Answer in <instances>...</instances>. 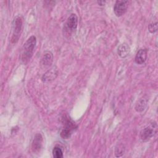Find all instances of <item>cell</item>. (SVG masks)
Listing matches in <instances>:
<instances>
[{"label": "cell", "mask_w": 158, "mask_h": 158, "mask_svg": "<svg viewBox=\"0 0 158 158\" xmlns=\"http://www.w3.org/2000/svg\"><path fill=\"white\" fill-rule=\"evenodd\" d=\"M36 43V38L35 36L32 35L28 38L23 44L21 51V60L25 64L28 63L31 58L34 52Z\"/></svg>", "instance_id": "cell-1"}, {"label": "cell", "mask_w": 158, "mask_h": 158, "mask_svg": "<svg viewBox=\"0 0 158 158\" xmlns=\"http://www.w3.org/2000/svg\"><path fill=\"white\" fill-rule=\"evenodd\" d=\"M22 19L20 16L15 18L13 22V33L11 38V42L15 43L18 41L22 30Z\"/></svg>", "instance_id": "cell-2"}, {"label": "cell", "mask_w": 158, "mask_h": 158, "mask_svg": "<svg viewBox=\"0 0 158 158\" xmlns=\"http://www.w3.org/2000/svg\"><path fill=\"white\" fill-rule=\"evenodd\" d=\"M78 25V17L75 14H72L68 17L64 24V30L67 35H70L75 31Z\"/></svg>", "instance_id": "cell-3"}, {"label": "cell", "mask_w": 158, "mask_h": 158, "mask_svg": "<svg viewBox=\"0 0 158 158\" xmlns=\"http://www.w3.org/2000/svg\"><path fill=\"white\" fill-rule=\"evenodd\" d=\"M157 132V124L156 122L151 123L140 132V138L143 141H149Z\"/></svg>", "instance_id": "cell-4"}, {"label": "cell", "mask_w": 158, "mask_h": 158, "mask_svg": "<svg viewBox=\"0 0 158 158\" xmlns=\"http://www.w3.org/2000/svg\"><path fill=\"white\" fill-rule=\"evenodd\" d=\"M128 5V1H117L114 6V11L116 16L123 15L127 10Z\"/></svg>", "instance_id": "cell-5"}, {"label": "cell", "mask_w": 158, "mask_h": 158, "mask_svg": "<svg viewBox=\"0 0 158 158\" xmlns=\"http://www.w3.org/2000/svg\"><path fill=\"white\" fill-rule=\"evenodd\" d=\"M43 138L40 133H37L35 135L31 144V149L34 153L38 154L40 152L42 148Z\"/></svg>", "instance_id": "cell-6"}, {"label": "cell", "mask_w": 158, "mask_h": 158, "mask_svg": "<svg viewBox=\"0 0 158 158\" xmlns=\"http://www.w3.org/2000/svg\"><path fill=\"white\" fill-rule=\"evenodd\" d=\"M58 75V70L56 67H53L48 70L42 77V81L44 82L51 81L56 79Z\"/></svg>", "instance_id": "cell-7"}, {"label": "cell", "mask_w": 158, "mask_h": 158, "mask_svg": "<svg viewBox=\"0 0 158 158\" xmlns=\"http://www.w3.org/2000/svg\"><path fill=\"white\" fill-rule=\"evenodd\" d=\"M148 51L146 49H140L136 52L135 61L137 64H143L147 59Z\"/></svg>", "instance_id": "cell-8"}, {"label": "cell", "mask_w": 158, "mask_h": 158, "mask_svg": "<svg viewBox=\"0 0 158 158\" xmlns=\"http://www.w3.org/2000/svg\"><path fill=\"white\" fill-rule=\"evenodd\" d=\"M53 61V55L51 51L44 52L42 59H41V64L44 67L50 66Z\"/></svg>", "instance_id": "cell-9"}, {"label": "cell", "mask_w": 158, "mask_h": 158, "mask_svg": "<svg viewBox=\"0 0 158 158\" xmlns=\"http://www.w3.org/2000/svg\"><path fill=\"white\" fill-rule=\"evenodd\" d=\"M130 52V48L127 43H123L120 44L118 48V54L122 57H126Z\"/></svg>", "instance_id": "cell-10"}, {"label": "cell", "mask_w": 158, "mask_h": 158, "mask_svg": "<svg viewBox=\"0 0 158 158\" xmlns=\"http://www.w3.org/2000/svg\"><path fill=\"white\" fill-rule=\"evenodd\" d=\"M146 105H147V101L143 99H140L138 102L136 104L135 106V110L137 111V112H141L143 111L145 107H146Z\"/></svg>", "instance_id": "cell-11"}, {"label": "cell", "mask_w": 158, "mask_h": 158, "mask_svg": "<svg viewBox=\"0 0 158 158\" xmlns=\"http://www.w3.org/2000/svg\"><path fill=\"white\" fill-rule=\"evenodd\" d=\"M52 156L54 158L63 157V152L59 146H56L52 149Z\"/></svg>", "instance_id": "cell-12"}, {"label": "cell", "mask_w": 158, "mask_h": 158, "mask_svg": "<svg viewBox=\"0 0 158 158\" xmlns=\"http://www.w3.org/2000/svg\"><path fill=\"white\" fill-rule=\"evenodd\" d=\"M72 132L73 131H72L71 130L63 128L60 133V135L63 139H68L71 136Z\"/></svg>", "instance_id": "cell-13"}, {"label": "cell", "mask_w": 158, "mask_h": 158, "mask_svg": "<svg viewBox=\"0 0 158 158\" xmlns=\"http://www.w3.org/2000/svg\"><path fill=\"white\" fill-rule=\"evenodd\" d=\"M124 148L122 144L120 145H117V146L115 148V154L116 156V157H120L123 154L124 152Z\"/></svg>", "instance_id": "cell-14"}, {"label": "cell", "mask_w": 158, "mask_h": 158, "mask_svg": "<svg viewBox=\"0 0 158 158\" xmlns=\"http://www.w3.org/2000/svg\"><path fill=\"white\" fill-rule=\"evenodd\" d=\"M149 31L151 33H154L157 31V22H152L149 25L148 27Z\"/></svg>", "instance_id": "cell-15"}, {"label": "cell", "mask_w": 158, "mask_h": 158, "mask_svg": "<svg viewBox=\"0 0 158 158\" xmlns=\"http://www.w3.org/2000/svg\"><path fill=\"white\" fill-rule=\"evenodd\" d=\"M106 1H98V3L100 5V6H102L105 4Z\"/></svg>", "instance_id": "cell-16"}]
</instances>
